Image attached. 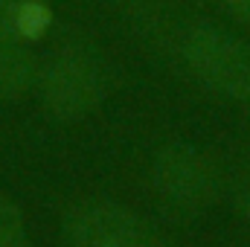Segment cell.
Wrapping results in <instances>:
<instances>
[{
	"label": "cell",
	"mask_w": 250,
	"mask_h": 247,
	"mask_svg": "<svg viewBox=\"0 0 250 247\" xmlns=\"http://www.w3.org/2000/svg\"><path fill=\"white\" fill-rule=\"evenodd\" d=\"M0 247H29V233L21 206L0 192Z\"/></svg>",
	"instance_id": "cell-7"
},
{
	"label": "cell",
	"mask_w": 250,
	"mask_h": 247,
	"mask_svg": "<svg viewBox=\"0 0 250 247\" xmlns=\"http://www.w3.org/2000/svg\"><path fill=\"white\" fill-rule=\"evenodd\" d=\"M184 62L215 93L250 105V44L215 26H195L184 38Z\"/></svg>",
	"instance_id": "cell-1"
},
{
	"label": "cell",
	"mask_w": 250,
	"mask_h": 247,
	"mask_svg": "<svg viewBox=\"0 0 250 247\" xmlns=\"http://www.w3.org/2000/svg\"><path fill=\"white\" fill-rule=\"evenodd\" d=\"M239 209H242V215L250 221V181L242 186V192H239Z\"/></svg>",
	"instance_id": "cell-9"
},
{
	"label": "cell",
	"mask_w": 250,
	"mask_h": 247,
	"mask_svg": "<svg viewBox=\"0 0 250 247\" xmlns=\"http://www.w3.org/2000/svg\"><path fill=\"white\" fill-rule=\"evenodd\" d=\"M215 3H218L224 12H230L233 18L250 23V0H215Z\"/></svg>",
	"instance_id": "cell-8"
},
{
	"label": "cell",
	"mask_w": 250,
	"mask_h": 247,
	"mask_svg": "<svg viewBox=\"0 0 250 247\" xmlns=\"http://www.w3.org/2000/svg\"><path fill=\"white\" fill-rule=\"evenodd\" d=\"M35 76V56L23 44H0V99H15L26 93Z\"/></svg>",
	"instance_id": "cell-6"
},
{
	"label": "cell",
	"mask_w": 250,
	"mask_h": 247,
	"mask_svg": "<svg viewBox=\"0 0 250 247\" xmlns=\"http://www.w3.org/2000/svg\"><path fill=\"white\" fill-rule=\"evenodd\" d=\"M41 96L59 120H82L105 96V70L93 50L64 47L41 76Z\"/></svg>",
	"instance_id": "cell-2"
},
{
	"label": "cell",
	"mask_w": 250,
	"mask_h": 247,
	"mask_svg": "<svg viewBox=\"0 0 250 247\" xmlns=\"http://www.w3.org/2000/svg\"><path fill=\"white\" fill-rule=\"evenodd\" d=\"M151 184L169 206L195 212L215 201L221 178L209 154L189 143H169L154 154Z\"/></svg>",
	"instance_id": "cell-3"
},
{
	"label": "cell",
	"mask_w": 250,
	"mask_h": 247,
	"mask_svg": "<svg viewBox=\"0 0 250 247\" xmlns=\"http://www.w3.org/2000/svg\"><path fill=\"white\" fill-rule=\"evenodd\" d=\"M50 6L44 0H0V44H26L47 32Z\"/></svg>",
	"instance_id": "cell-5"
},
{
	"label": "cell",
	"mask_w": 250,
	"mask_h": 247,
	"mask_svg": "<svg viewBox=\"0 0 250 247\" xmlns=\"http://www.w3.org/2000/svg\"><path fill=\"white\" fill-rule=\"evenodd\" d=\"M64 247H154L143 215L114 201L79 204L64 221Z\"/></svg>",
	"instance_id": "cell-4"
}]
</instances>
